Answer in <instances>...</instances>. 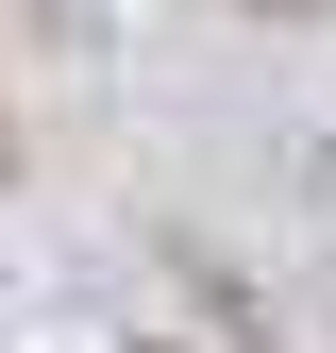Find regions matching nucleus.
<instances>
[{"instance_id": "obj_1", "label": "nucleus", "mask_w": 336, "mask_h": 353, "mask_svg": "<svg viewBox=\"0 0 336 353\" xmlns=\"http://www.w3.org/2000/svg\"><path fill=\"white\" fill-rule=\"evenodd\" d=\"M252 17H319V0H252Z\"/></svg>"}]
</instances>
